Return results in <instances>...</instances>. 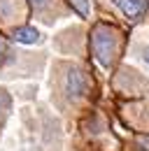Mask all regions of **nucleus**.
<instances>
[{
	"label": "nucleus",
	"instance_id": "1",
	"mask_svg": "<svg viewBox=\"0 0 149 151\" xmlns=\"http://www.w3.org/2000/svg\"><path fill=\"white\" fill-rule=\"evenodd\" d=\"M91 49H93L95 60H98L103 68H110L112 56H114V35H112V30L107 26H98V28L93 30Z\"/></svg>",
	"mask_w": 149,
	"mask_h": 151
},
{
	"label": "nucleus",
	"instance_id": "2",
	"mask_svg": "<svg viewBox=\"0 0 149 151\" xmlns=\"http://www.w3.org/2000/svg\"><path fill=\"white\" fill-rule=\"evenodd\" d=\"M65 93L72 100H79V98H84L89 93V79H86V75L82 70H77V68L68 70V75H65Z\"/></svg>",
	"mask_w": 149,
	"mask_h": 151
},
{
	"label": "nucleus",
	"instance_id": "3",
	"mask_svg": "<svg viewBox=\"0 0 149 151\" xmlns=\"http://www.w3.org/2000/svg\"><path fill=\"white\" fill-rule=\"evenodd\" d=\"M114 5L130 21H140L145 17V12H147V0H114Z\"/></svg>",
	"mask_w": 149,
	"mask_h": 151
},
{
	"label": "nucleus",
	"instance_id": "4",
	"mask_svg": "<svg viewBox=\"0 0 149 151\" xmlns=\"http://www.w3.org/2000/svg\"><path fill=\"white\" fill-rule=\"evenodd\" d=\"M12 37L19 44H37L40 42V30H35L33 26H19L12 33Z\"/></svg>",
	"mask_w": 149,
	"mask_h": 151
},
{
	"label": "nucleus",
	"instance_id": "5",
	"mask_svg": "<svg viewBox=\"0 0 149 151\" xmlns=\"http://www.w3.org/2000/svg\"><path fill=\"white\" fill-rule=\"evenodd\" d=\"M68 5L72 7L82 19H86V17L91 14V5H89V0H68Z\"/></svg>",
	"mask_w": 149,
	"mask_h": 151
},
{
	"label": "nucleus",
	"instance_id": "6",
	"mask_svg": "<svg viewBox=\"0 0 149 151\" xmlns=\"http://www.w3.org/2000/svg\"><path fill=\"white\" fill-rule=\"evenodd\" d=\"M142 58L149 63V47H145V49H142Z\"/></svg>",
	"mask_w": 149,
	"mask_h": 151
},
{
	"label": "nucleus",
	"instance_id": "7",
	"mask_svg": "<svg viewBox=\"0 0 149 151\" xmlns=\"http://www.w3.org/2000/svg\"><path fill=\"white\" fill-rule=\"evenodd\" d=\"M30 2H33V5H35V7H42V5H44V2H47V0H30Z\"/></svg>",
	"mask_w": 149,
	"mask_h": 151
}]
</instances>
